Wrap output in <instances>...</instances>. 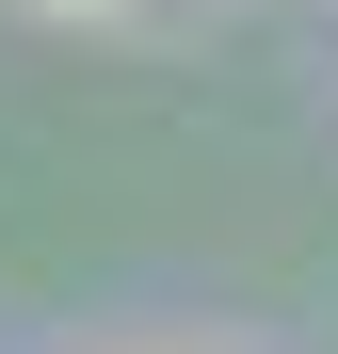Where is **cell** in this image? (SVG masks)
<instances>
[{
  "label": "cell",
  "instance_id": "obj_1",
  "mask_svg": "<svg viewBox=\"0 0 338 354\" xmlns=\"http://www.w3.org/2000/svg\"><path fill=\"white\" fill-rule=\"evenodd\" d=\"M48 17H97V0H48Z\"/></svg>",
  "mask_w": 338,
  "mask_h": 354
}]
</instances>
